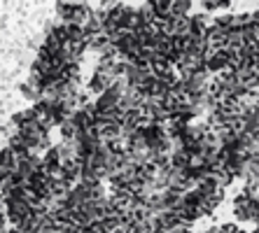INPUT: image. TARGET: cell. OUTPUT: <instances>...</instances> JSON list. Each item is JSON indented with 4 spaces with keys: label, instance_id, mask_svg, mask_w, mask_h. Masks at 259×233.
I'll return each mask as SVG.
<instances>
[{
    "label": "cell",
    "instance_id": "obj_1",
    "mask_svg": "<svg viewBox=\"0 0 259 233\" xmlns=\"http://www.w3.org/2000/svg\"><path fill=\"white\" fill-rule=\"evenodd\" d=\"M234 215L238 221H254L259 226V196L254 189L245 187L234 198Z\"/></svg>",
    "mask_w": 259,
    "mask_h": 233
},
{
    "label": "cell",
    "instance_id": "obj_3",
    "mask_svg": "<svg viewBox=\"0 0 259 233\" xmlns=\"http://www.w3.org/2000/svg\"><path fill=\"white\" fill-rule=\"evenodd\" d=\"M205 12H215V10H229V0H208V3H201Z\"/></svg>",
    "mask_w": 259,
    "mask_h": 233
},
{
    "label": "cell",
    "instance_id": "obj_2",
    "mask_svg": "<svg viewBox=\"0 0 259 233\" xmlns=\"http://www.w3.org/2000/svg\"><path fill=\"white\" fill-rule=\"evenodd\" d=\"M192 10L189 0H173V19H185Z\"/></svg>",
    "mask_w": 259,
    "mask_h": 233
}]
</instances>
